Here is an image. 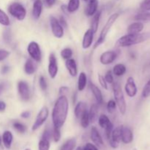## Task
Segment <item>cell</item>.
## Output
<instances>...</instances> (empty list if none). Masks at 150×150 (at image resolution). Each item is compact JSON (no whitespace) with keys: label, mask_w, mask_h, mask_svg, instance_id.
Instances as JSON below:
<instances>
[{"label":"cell","mask_w":150,"mask_h":150,"mask_svg":"<svg viewBox=\"0 0 150 150\" xmlns=\"http://www.w3.org/2000/svg\"><path fill=\"white\" fill-rule=\"evenodd\" d=\"M69 111L68 99L65 95H60L52 111V122L54 127L61 128L65 123Z\"/></svg>","instance_id":"cell-1"},{"label":"cell","mask_w":150,"mask_h":150,"mask_svg":"<svg viewBox=\"0 0 150 150\" xmlns=\"http://www.w3.org/2000/svg\"><path fill=\"white\" fill-rule=\"evenodd\" d=\"M150 38V32H144V33L139 34H127L124 36L119 38L117 40V47H129L131 45H136V44L142 43L145 42Z\"/></svg>","instance_id":"cell-2"},{"label":"cell","mask_w":150,"mask_h":150,"mask_svg":"<svg viewBox=\"0 0 150 150\" xmlns=\"http://www.w3.org/2000/svg\"><path fill=\"white\" fill-rule=\"evenodd\" d=\"M112 84L114 100H115L122 115H125L126 113V110H127V104H126L124 93H123L121 85L118 82H114Z\"/></svg>","instance_id":"cell-3"},{"label":"cell","mask_w":150,"mask_h":150,"mask_svg":"<svg viewBox=\"0 0 150 150\" xmlns=\"http://www.w3.org/2000/svg\"><path fill=\"white\" fill-rule=\"evenodd\" d=\"M119 16H120V14L116 13L111 15V16L108 18L106 23H105V26H103V28L102 30H101L100 34V36L99 38H98V40L96 41V42H95V45H94V49H95V48H97L98 47H99L101 44H103L104 42H105V38H106L107 37V35L108 34L109 31L111 30V27H112L114 23L116 22V21L117 20Z\"/></svg>","instance_id":"cell-4"},{"label":"cell","mask_w":150,"mask_h":150,"mask_svg":"<svg viewBox=\"0 0 150 150\" xmlns=\"http://www.w3.org/2000/svg\"><path fill=\"white\" fill-rule=\"evenodd\" d=\"M8 12L12 16L18 21L24 20L26 16V10L21 4L13 2L9 6Z\"/></svg>","instance_id":"cell-5"},{"label":"cell","mask_w":150,"mask_h":150,"mask_svg":"<svg viewBox=\"0 0 150 150\" xmlns=\"http://www.w3.org/2000/svg\"><path fill=\"white\" fill-rule=\"evenodd\" d=\"M27 52L30 56L31 59L37 62H40L42 59V52L38 42L32 41L29 43L27 46Z\"/></svg>","instance_id":"cell-6"},{"label":"cell","mask_w":150,"mask_h":150,"mask_svg":"<svg viewBox=\"0 0 150 150\" xmlns=\"http://www.w3.org/2000/svg\"><path fill=\"white\" fill-rule=\"evenodd\" d=\"M48 115H49V110H48V108L46 106H43L40 110L38 115H37L36 120H35L32 127V131H35L38 128H40L45 123V122L46 121L48 117Z\"/></svg>","instance_id":"cell-7"},{"label":"cell","mask_w":150,"mask_h":150,"mask_svg":"<svg viewBox=\"0 0 150 150\" xmlns=\"http://www.w3.org/2000/svg\"><path fill=\"white\" fill-rule=\"evenodd\" d=\"M50 26L51 32L55 38H62L64 36V28L60 24L59 21L54 16L50 17Z\"/></svg>","instance_id":"cell-8"},{"label":"cell","mask_w":150,"mask_h":150,"mask_svg":"<svg viewBox=\"0 0 150 150\" xmlns=\"http://www.w3.org/2000/svg\"><path fill=\"white\" fill-rule=\"evenodd\" d=\"M58 64H57V59L54 53H51L48 58V72L50 77L52 79H55L58 74Z\"/></svg>","instance_id":"cell-9"},{"label":"cell","mask_w":150,"mask_h":150,"mask_svg":"<svg viewBox=\"0 0 150 150\" xmlns=\"http://www.w3.org/2000/svg\"><path fill=\"white\" fill-rule=\"evenodd\" d=\"M18 92L22 100H29L30 98V88L27 82L25 81H20L18 83Z\"/></svg>","instance_id":"cell-10"},{"label":"cell","mask_w":150,"mask_h":150,"mask_svg":"<svg viewBox=\"0 0 150 150\" xmlns=\"http://www.w3.org/2000/svg\"><path fill=\"white\" fill-rule=\"evenodd\" d=\"M121 128L122 126H119V127L113 129L111 136L108 139L110 146L114 149L118 147L120 142H121Z\"/></svg>","instance_id":"cell-11"},{"label":"cell","mask_w":150,"mask_h":150,"mask_svg":"<svg viewBox=\"0 0 150 150\" xmlns=\"http://www.w3.org/2000/svg\"><path fill=\"white\" fill-rule=\"evenodd\" d=\"M125 90L127 96L130 98H134L138 92L137 86L135 83V80L133 77H129L127 79L125 86Z\"/></svg>","instance_id":"cell-12"},{"label":"cell","mask_w":150,"mask_h":150,"mask_svg":"<svg viewBox=\"0 0 150 150\" xmlns=\"http://www.w3.org/2000/svg\"><path fill=\"white\" fill-rule=\"evenodd\" d=\"M117 54L114 51H107L103 53L100 57V62L102 64L108 65L111 64L116 60Z\"/></svg>","instance_id":"cell-13"},{"label":"cell","mask_w":150,"mask_h":150,"mask_svg":"<svg viewBox=\"0 0 150 150\" xmlns=\"http://www.w3.org/2000/svg\"><path fill=\"white\" fill-rule=\"evenodd\" d=\"M133 140V133L131 129L126 126L122 125L121 141L125 144H130Z\"/></svg>","instance_id":"cell-14"},{"label":"cell","mask_w":150,"mask_h":150,"mask_svg":"<svg viewBox=\"0 0 150 150\" xmlns=\"http://www.w3.org/2000/svg\"><path fill=\"white\" fill-rule=\"evenodd\" d=\"M91 140L92 141L95 145H96L98 147H103V140L102 139V136L100 134L99 131L95 127H92L91 128L90 133Z\"/></svg>","instance_id":"cell-15"},{"label":"cell","mask_w":150,"mask_h":150,"mask_svg":"<svg viewBox=\"0 0 150 150\" xmlns=\"http://www.w3.org/2000/svg\"><path fill=\"white\" fill-rule=\"evenodd\" d=\"M94 34L95 33L92 32V30L91 29H87L85 32L83 37V40H82V48L83 49H87V48L91 47L92 42H93Z\"/></svg>","instance_id":"cell-16"},{"label":"cell","mask_w":150,"mask_h":150,"mask_svg":"<svg viewBox=\"0 0 150 150\" xmlns=\"http://www.w3.org/2000/svg\"><path fill=\"white\" fill-rule=\"evenodd\" d=\"M65 66L68 71L69 74L72 77H76L78 75V67L76 64V60L70 58L69 59H67L65 62Z\"/></svg>","instance_id":"cell-17"},{"label":"cell","mask_w":150,"mask_h":150,"mask_svg":"<svg viewBox=\"0 0 150 150\" xmlns=\"http://www.w3.org/2000/svg\"><path fill=\"white\" fill-rule=\"evenodd\" d=\"M89 87H90L92 94L95 96V100L97 101V103L98 105H101L103 103V94L101 90L95 83H92V82H89Z\"/></svg>","instance_id":"cell-18"},{"label":"cell","mask_w":150,"mask_h":150,"mask_svg":"<svg viewBox=\"0 0 150 150\" xmlns=\"http://www.w3.org/2000/svg\"><path fill=\"white\" fill-rule=\"evenodd\" d=\"M43 4L41 0H35L32 7V16L35 20L40 18L42 12Z\"/></svg>","instance_id":"cell-19"},{"label":"cell","mask_w":150,"mask_h":150,"mask_svg":"<svg viewBox=\"0 0 150 150\" xmlns=\"http://www.w3.org/2000/svg\"><path fill=\"white\" fill-rule=\"evenodd\" d=\"M87 7L85 10V14L88 17H92L98 11V0H88Z\"/></svg>","instance_id":"cell-20"},{"label":"cell","mask_w":150,"mask_h":150,"mask_svg":"<svg viewBox=\"0 0 150 150\" xmlns=\"http://www.w3.org/2000/svg\"><path fill=\"white\" fill-rule=\"evenodd\" d=\"M144 23L141 21L134 22L127 27V34H139L143 31Z\"/></svg>","instance_id":"cell-21"},{"label":"cell","mask_w":150,"mask_h":150,"mask_svg":"<svg viewBox=\"0 0 150 150\" xmlns=\"http://www.w3.org/2000/svg\"><path fill=\"white\" fill-rule=\"evenodd\" d=\"M37 65L32 59H28L24 64V71L27 75H32L36 72Z\"/></svg>","instance_id":"cell-22"},{"label":"cell","mask_w":150,"mask_h":150,"mask_svg":"<svg viewBox=\"0 0 150 150\" xmlns=\"http://www.w3.org/2000/svg\"><path fill=\"white\" fill-rule=\"evenodd\" d=\"M86 110H87V105H86V103L83 102V101H81V102L78 103L76 104V107H75L74 110V114L76 118L80 119L82 114H83Z\"/></svg>","instance_id":"cell-23"},{"label":"cell","mask_w":150,"mask_h":150,"mask_svg":"<svg viewBox=\"0 0 150 150\" xmlns=\"http://www.w3.org/2000/svg\"><path fill=\"white\" fill-rule=\"evenodd\" d=\"M13 141V136L12 133L9 130H6L4 132L2 135V142L4 144V146L7 149H10L11 147L12 143Z\"/></svg>","instance_id":"cell-24"},{"label":"cell","mask_w":150,"mask_h":150,"mask_svg":"<svg viewBox=\"0 0 150 150\" xmlns=\"http://www.w3.org/2000/svg\"><path fill=\"white\" fill-rule=\"evenodd\" d=\"M100 17H101V11H97V13L92 16L90 29H92V32H93L94 33H96L97 31H98Z\"/></svg>","instance_id":"cell-25"},{"label":"cell","mask_w":150,"mask_h":150,"mask_svg":"<svg viewBox=\"0 0 150 150\" xmlns=\"http://www.w3.org/2000/svg\"><path fill=\"white\" fill-rule=\"evenodd\" d=\"M89 112V117L90 122H95L98 119V103L92 104L90 107V109L88 111Z\"/></svg>","instance_id":"cell-26"},{"label":"cell","mask_w":150,"mask_h":150,"mask_svg":"<svg viewBox=\"0 0 150 150\" xmlns=\"http://www.w3.org/2000/svg\"><path fill=\"white\" fill-rule=\"evenodd\" d=\"M126 70H127V68H126L125 65L124 64H122V63H119V64L114 65V67H113L112 73L117 77H120V76H122L125 74Z\"/></svg>","instance_id":"cell-27"},{"label":"cell","mask_w":150,"mask_h":150,"mask_svg":"<svg viewBox=\"0 0 150 150\" xmlns=\"http://www.w3.org/2000/svg\"><path fill=\"white\" fill-rule=\"evenodd\" d=\"M86 83H87V77H86V73L81 72L79 76L78 79V89L79 91L81 92L86 88Z\"/></svg>","instance_id":"cell-28"},{"label":"cell","mask_w":150,"mask_h":150,"mask_svg":"<svg viewBox=\"0 0 150 150\" xmlns=\"http://www.w3.org/2000/svg\"><path fill=\"white\" fill-rule=\"evenodd\" d=\"M80 6V0H70L67 5L68 13H73L77 11Z\"/></svg>","instance_id":"cell-29"},{"label":"cell","mask_w":150,"mask_h":150,"mask_svg":"<svg viewBox=\"0 0 150 150\" xmlns=\"http://www.w3.org/2000/svg\"><path fill=\"white\" fill-rule=\"evenodd\" d=\"M98 123H99V125L102 128L105 129V127H108V126L112 122L110 121L109 118H108L106 115H105V114H101V115L98 117Z\"/></svg>","instance_id":"cell-30"},{"label":"cell","mask_w":150,"mask_h":150,"mask_svg":"<svg viewBox=\"0 0 150 150\" xmlns=\"http://www.w3.org/2000/svg\"><path fill=\"white\" fill-rule=\"evenodd\" d=\"M76 146V141L75 139H71L67 140L64 144L62 146L60 150H73Z\"/></svg>","instance_id":"cell-31"},{"label":"cell","mask_w":150,"mask_h":150,"mask_svg":"<svg viewBox=\"0 0 150 150\" xmlns=\"http://www.w3.org/2000/svg\"><path fill=\"white\" fill-rule=\"evenodd\" d=\"M134 19L137 21H150V13L143 12L135 16Z\"/></svg>","instance_id":"cell-32"},{"label":"cell","mask_w":150,"mask_h":150,"mask_svg":"<svg viewBox=\"0 0 150 150\" xmlns=\"http://www.w3.org/2000/svg\"><path fill=\"white\" fill-rule=\"evenodd\" d=\"M80 120L81 125L82 126V127H83V128H86V127H88V126L89 125V123H90V120H89V112H88L87 110L82 114Z\"/></svg>","instance_id":"cell-33"},{"label":"cell","mask_w":150,"mask_h":150,"mask_svg":"<svg viewBox=\"0 0 150 150\" xmlns=\"http://www.w3.org/2000/svg\"><path fill=\"white\" fill-rule=\"evenodd\" d=\"M0 24L4 26H8L10 24V21L8 16L1 9H0Z\"/></svg>","instance_id":"cell-34"},{"label":"cell","mask_w":150,"mask_h":150,"mask_svg":"<svg viewBox=\"0 0 150 150\" xmlns=\"http://www.w3.org/2000/svg\"><path fill=\"white\" fill-rule=\"evenodd\" d=\"M50 149V140L42 138L38 144V149L39 150H49Z\"/></svg>","instance_id":"cell-35"},{"label":"cell","mask_w":150,"mask_h":150,"mask_svg":"<svg viewBox=\"0 0 150 150\" xmlns=\"http://www.w3.org/2000/svg\"><path fill=\"white\" fill-rule=\"evenodd\" d=\"M72 56H73V50L70 48H65L62 50L61 57L64 59H69L71 58Z\"/></svg>","instance_id":"cell-36"},{"label":"cell","mask_w":150,"mask_h":150,"mask_svg":"<svg viewBox=\"0 0 150 150\" xmlns=\"http://www.w3.org/2000/svg\"><path fill=\"white\" fill-rule=\"evenodd\" d=\"M13 127L16 131H18L20 133H24L26 132V126L23 124H22V123L19 122H13Z\"/></svg>","instance_id":"cell-37"},{"label":"cell","mask_w":150,"mask_h":150,"mask_svg":"<svg viewBox=\"0 0 150 150\" xmlns=\"http://www.w3.org/2000/svg\"><path fill=\"white\" fill-rule=\"evenodd\" d=\"M142 96L144 98H146L150 96V79L147 81V83L145 84L143 90H142Z\"/></svg>","instance_id":"cell-38"},{"label":"cell","mask_w":150,"mask_h":150,"mask_svg":"<svg viewBox=\"0 0 150 150\" xmlns=\"http://www.w3.org/2000/svg\"><path fill=\"white\" fill-rule=\"evenodd\" d=\"M117 103H116L115 100H110L108 102V103H107V110H108V113H110V114H111V113L114 112V111L116 110V108H117Z\"/></svg>","instance_id":"cell-39"},{"label":"cell","mask_w":150,"mask_h":150,"mask_svg":"<svg viewBox=\"0 0 150 150\" xmlns=\"http://www.w3.org/2000/svg\"><path fill=\"white\" fill-rule=\"evenodd\" d=\"M52 136L54 138V140L55 142H58L61 139V132H60V128L54 127L53 129Z\"/></svg>","instance_id":"cell-40"},{"label":"cell","mask_w":150,"mask_h":150,"mask_svg":"<svg viewBox=\"0 0 150 150\" xmlns=\"http://www.w3.org/2000/svg\"><path fill=\"white\" fill-rule=\"evenodd\" d=\"M105 81L108 83H110V84H112L114 83V76H113V73L111 71V70H108L105 73Z\"/></svg>","instance_id":"cell-41"},{"label":"cell","mask_w":150,"mask_h":150,"mask_svg":"<svg viewBox=\"0 0 150 150\" xmlns=\"http://www.w3.org/2000/svg\"><path fill=\"white\" fill-rule=\"evenodd\" d=\"M98 81H99L100 84V86H102L103 89H106V90L108 89V83H107L106 81H105L104 76H103L102 75H100V74L98 75Z\"/></svg>","instance_id":"cell-42"},{"label":"cell","mask_w":150,"mask_h":150,"mask_svg":"<svg viewBox=\"0 0 150 150\" xmlns=\"http://www.w3.org/2000/svg\"><path fill=\"white\" fill-rule=\"evenodd\" d=\"M140 7L144 11H149L150 10V0H144L141 3Z\"/></svg>","instance_id":"cell-43"},{"label":"cell","mask_w":150,"mask_h":150,"mask_svg":"<svg viewBox=\"0 0 150 150\" xmlns=\"http://www.w3.org/2000/svg\"><path fill=\"white\" fill-rule=\"evenodd\" d=\"M39 85L40 86L41 89L43 91L46 90L47 89V82L46 80H45V77L42 76H41L39 78Z\"/></svg>","instance_id":"cell-44"},{"label":"cell","mask_w":150,"mask_h":150,"mask_svg":"<svg viewBox=\"0 0 150 150\" xmlns=\"http://www.w3.org/2000/svg\"><path fill=\"white\" fill-rule=\"evenodd\" d=\"M10 55V51L4 49H0V62L3 61Z\"/></svg>","instance_id":"cell-45"},{"label":"cell","mask_w":150,"mask_h":150,"mask_svg":"<svg viewBox=\"0 0 150 150\" xmlns=\"http://www.w3.org/2000/svg\"><path fill=\"white\" fill-rule=\"evenodd\" d=\"M83 150H98V146L96 145L91 143H87L83 147Z\"/></svg>","instance_id":"cell-46"},{"label":"cell","mask_w":150,"mask_h":150,"mask_svg":"<svg viewBox=\"0 0 150 150\" xmlns=\"http://www.w3.org/2000/svg\"><path fill=\"white\" fill-rule=\"evenodd\" d=\"M51 136H52V133H51V130H50L49 129H46V130H45V131H44L42 138L50 140L51 138Z\"/></svg>","instance_id":"cell-47"},{"label":"cell","mask_w":150,"mask_h":150,"mask_svg":"<svg viewBox=\"0 0 150 150\" xmlns=\"http://www.w3.org/2000/svg\"><path fill=\"white\" fill-rule=\"evenodd\" d=\"M68 91H69V88L67 87V86H62V87L59 89V95H65V94L67 93Z\"/></svg>","instance_id":"cell-48"},{"label":"cell","mask_w":150,"mask_h":150,"mask_svg":"<svg viewBox=\"0 0 150 150\" xmlns=\"http://www.w3.org/2000/svg\"><path fill=\"white\" fill-rule=\"evenodd\" d=\"M59 21L60 24H61L63 28H67V21L65 20V18H64V17H61V18H60V19H59Z\"/></svg>","instance_id":"cell-49"},{"label":"cell","mask_w":150,"mask_h":150,"mask_svg":"<svg viewBox=\"0 0 150 150\" xmlns=\"http://www.w3.org/2000/svg\"><path fill=\"white\" fill-rule=\"evenodd\" d=\"M30 116H31V112L29 111H25L21 114V117L22 118H24V119L29 118V117H30Z\"/></svg>","instance_id":"cell-50"},{"label":"cell","mask_w":150,"mask_h":150,"mask_svg":"<svg viewBox=\"0 0 150 150\" xmlns=\"http://www.w3.org/2000/svg\"><path fill=\"white\" fill-rule=\"evenodd\" d=\"M6 109V103L3 101H0V112H3Z\"/></svg>","instance_id":"cell-51"},{"label":"cell","mask_w":150,"mask_h":150,"mask_svg":"<svg viewBox=\"0 0 150 150\" xmlns=\"http://www.w3.org/2000/svg\"><path fill=\"white\" fill-rule=\"evenodd\" d=\"M45 1L48 7H52L55 4L56 0H45Z\"/></svg>","instance_id":"cell-52"},{"label":"cell","mask_w":150,"mask_h":150,"mask_svg":"<svg viewBox=\"0 0 150 150\" xmlns=\"http://www.w3.org/2000/svg\"><path fill=\"white\" fill-rule=\"evenodd\" d=\"M9 70H10V67H9L8 66H4V67H2V69H1V72L2 74H6Z\"/></svg>","instance_id":"cell-53"},{"label":"cell","mask_w":150,"mask_h":150,"mask_svg":"<svg viewBox=\"0 0 150 150\" xmlns=\"http://www.w3.org/2000/svg\"><path fill=\"white\" fill-rule=\"evenodd\" d=\"M4 87H5V84L4 83H0V94L4 91Z\"/></svg>","instance_id":"cell-54"},{"label":"cell","mask_w":150,"mask_h":150,"mask_svg":"<svg viewBox=\"0 0 150 150\" xmlns=\"http://www.w3.org/2000/svg\"><path fill=\"white\" fill-rule=\"evenodd\" d=\"M76 150H83V149H82V148L81 147V146H78V147L76 148Z\"/></svg>","instance_id":"cell-55"},{"label":"cell","mask_w":150,"mask_h":150,"mask_svg":"<svg viewBox=\"0 0 150 150\" xmlns=\"http://www.w3.org/2000/svg\"><path fill=\"white\" fill-rule=\"evenodd\" d=\"M1 137H0V145H1Z\"/></svg>","instance_id":"cell-56"},{"label":"cell","mask_w":150,"mask_h":150,"mask_svg":"<svg viewBox=\"0 0 150 150\" xmlns=\"http://www.w3.org/2000/svg\"><path fill=\"white\" fill-rule=\"evenodd\" d=\"M133 150H137V149H136V148H135V149H133Z\"/></svg>","instance_id":"cell-57"},{"label":"cell","mask_w":150,"mask_h":150,"mask_svg":"<svg viewBox=\"0 0 150 150\" xmlns=\"http://www.w3.org/2000/svg\"><path fill=\"white\" fill-rule=\"evenodd\" d=\"M25 150H30V149H26Z\"/></svg>","instance_id":"cell-58"},{"label":"cell","mask_w":150,"mask_h":150,"mask_svg":"<svg viewBox=\"0 0 150 150\" xmlns=\"http://www.w3.org/2000/svg\"><path fill=\"white\" fill-rule=\"evenodd\" d=\"M83 1H88V0H83Z\"/></svg>","instance_id":"cell-59"}]
</instances>
